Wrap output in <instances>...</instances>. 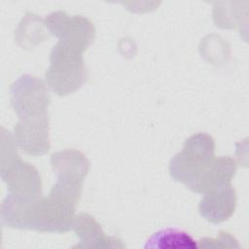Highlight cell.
<instances>
[{
	"instance_id": "8992f818",
	"label": "cell",
	"mask_w": 249,
	"mask_h": 249,
	"mask_svg": "<svg viewBox=\"0 0 249 249\" xmlns=\"http://www.w3.org/2000/svg\"><path fill=\"white\" fill-rule=\"evenodd\" d=\"M15 140L18 145L31 156H42L50 149L49 118L20 120L15 126Z\"/></svg>"
},
{
	"instance_id": "52a82bcc",
	"label": "cell",
	"mask_w": 249,
	"mask_h": 249,
	"mask_svg": "<svg viewBox=\"0 0 249 249\" xmlns=\"http://www.w3.org/2000/svg\"><path fill=\"white\" fill-rule=\"evenodd\" d=\"M235 192L231 185L206 192L199 203V212L211 223H221L229 219L234 211Z\"/></svg>"
},
{
	"instance_id": "ba28073f",
	"label": "cell",
	"mask_w": 249,
	"mask_h": 249,
	"mask_svg": "<svg viewBox=\"0 0 249 249\" xmlns=\"http://www.w3.org/2000/svg\"><path fill=\"white\" fill-rule=\"evenodd\" d=\"M80 238V243L74 248H124V244L117 237L107 236L100 225L89 214L75 217L72 228Z\"/></svg>"
},
{
	"instance_id": "9c48e42d",
	"label": "cell",
	"mask_w": 249,
	"mask_h": 249,
	"mask_svg": "<svg viewBox=\"0 0 249 249\" xmlns=\"http://www.w3.org/2000/svg\"><path fill=\"white\" fill-rule=\"evenodd\" d=\"M52 164L58 177L80 179H84L89 167V162L87 158L76 150H65L53 154Z\"/></svg>"
},
{
	"instance_id": "30bf717a",
	"label": "cell",
	"mask_w": 249,
	"mask_h": 249,
	"mask_svg": "<svg viewBox=\"0 0 249 249\" xmlns=\"http://www.w3.org/2000/svg\"><path fill=\"white\" fill-rule=\"evenodd\" d=\"M197 242L188 232L166 229L155 232L145 243V249H196Z\"/></svg>"
},
{
	"instance_id": "6da1fadb",
	"label": "cell",
	"mask_w": 249,
	"mask_h": 249,
	"mask_svg": "<svg viewBox=\"0 0 249 249\" xmlns=\"http://www.w3.org/2000/svg\"><path fill=\"white\" fill-rule=\"evenodd\" d=\"M82 184L83 179L58 177L48 197L23 200L9 195L2 203V222L11 228L66 232L73 228Z\"/></svg>"
},
{
	"instance_id": "277c9868",
	"label": "cell",
	"mask_w": 249,
	"mask_h": 249,
	"mask_svg": "<svg viewBox=\"0 0 249 249\" xmlns=\"http://www.w3.org/2000/svg\"><path fill=\"white\" fill-rule=\"evenodd\" d=\"M49 94L42 80L23 75L11 87V104L20 120L48 115Z\"/></svg>"
},
{
	"instance_id": "3957f363",
	"label": "cell",
	"mask_w": 249,
	"mask_h": 249,
	"mask_svg": "<svg viewBox=\"0 0 249 249\" xmlns=\"http://www.w3.org/2000/svg\"><path fill=\"white\" fill-rule=\"evenodd\" d=\"M87 80L82 52L58 42L51 53V66L46 72L49 87L59 95L78 89Z\"/></svg>"
},
{
	"instance_id": "5b68a950",
	"label": "cell",
	"mask_w": 249,
	"mask_h": 249,
	"mask_svg": "<svg viewBox=\"0 0 249 249\" xmlns=\"http://www.w3.org/2000/svg\"><path fill=\"white\" fill-rule=\"evenodd\" d=\"M8 160V168L1 170V176L7 183L10 195L23 200L39 198L41 180L36 168L20 160L18 155Z\"/></svg>"
},
{
	"instance_id": "7a4b0ae2",
	"label": "cell",
	"mask_w": 249,
	"mask_h": 249,
	"mask_svg": "<svg viewBox=\"0 0 249 249\" xmlns=\"http://www.w3.org/2000/svg\"><path fill=\"white\" fill-rule=\"evenodd\" d=\"M214 147V140L208 134L192 135L186 140L183 151L171 160L170 175L197 193L204 176L215 160Z\"/></svg>"
}]
</instances>
